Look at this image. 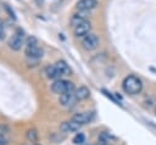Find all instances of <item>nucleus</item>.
<instances>
[{
  "instance_id": "f257e3e1",
  "label": "nucleus",
  "mask_w": 156,
  "mask_h": 145,
  "mask_svg": "<svg viewBox=\"0 0 156 145\" xmlns=\"http://www.w3.org/2000/svg\"><path fill=\"white\" fill-rule=\"evenodd\" d=\"M122 88L123 90L127 93V94H130V95H135V94H139L143 89V82L140 78H138L136 76H127L123 82H122Z\"/></svg>"
},
{
  "instance_id": "f03ea898",
  "label": "nucleus",
  "mask_w": 156,
  "mask_h": 145,
  "mask_svg": "<svg viewBox=\"0 0 156 145\" xmlns=\"http://www.w3.org/2000/svg\"><path fill=\"white\" fill-rule=\"evenodd\" d=\"M72 89H74L73 83H71L68 80H65V79H56L51 85V90L55 94H60V95L68 91V90H72Z\"/></svg>"
},
{
  "instance_id": "7ed1b4c3",
  "label": "nucleus",
  "mask_w": 156,
  "mask_h": 145,
  "mask_svg": "<svg viewBox=\"0 0 156 145\" xmlns=\"http://www.w3.org/2000/svg\"><path fill=\"white\" fill-rule=\"evenodd\" d=\"M23 41H24V33H23V30L17 29V30L13 33V35L11 37V39H10V41H9V45H10V48H11L12 50L18 51V50L22 48Z\"/></svg>"
},
{
  "instance_id": "20e7f679",
  "label": "nucleus",
  "mask_w": 156,
  "mask_h": 145,
  "mask_svg": "<svg viewBox=\"0 0 156 145\" xmlns=\"http://www.w3.org/2000/svg\"><path fill=\"white\" fill-rule=\"evenodd\" d=\"M82 45L85 50H94L98 48L99 45V38L95 35V34H87L83 40H82Z\"/></svg>"
},
{
  "instance_id": "39448f33",
  "label": "nucleus",
  "mask_w": 156,
  "mask_h": 145,
  "mask_svg": "<svg viewBox=\"0 0 156 145\" xmlns=\"http://www.w3.org/2000/svg\"><path fill=\"white\" fill-rule=\"evenodd\" d=\"M76 100L77 99H76V90L74 89L68 90V91H66V93L60 95V102L63 106H71Z\"/></svg>"
},
{
  "instance_id": "423d86ee",
  "label": "nucleus",
  "mask_w": 156,
  "mask_h": 145,
  "mask_svg": "<svg viewBox=\"0 0 156 145\" xmlns=\"http://www.w3.org/2000/svg\"><path fill=\"white\" fill-rule=\"evenodd\" d=\"M89 30H90V22L87 19L74 27L76 37H85L87 34H89Z\"/></svg>"
},
{
  "instance_id": "0eeeda50",
  "label": "nucleus",
  "mask_w": 156,
  "mask_h": 145,
  "mask_svg": "<svg viewBox=\"0 0 156 145\" xmlns=\"http://www.w3.org/2000/svg\"><path fill=\"white\" fill-rule=\"evenodd\" d=\"M26 55H27L28 57H30V58L39 60V58L43 57L44 51H43V49L38 48L37 45H32V46H27V49H26Z\"/></svg>"
},
{
  "instance_id": "6e6552de",
  "label": "nucleus",
  "mask_w": 156,
  "mask_h": 145,
  "mask_svg": "<svg viewBox=\"0 0 156 145\" xmlns=\"http://www.w3.org/2000/svg\"><path fill=\"white\" fill-rule=\"evenodd\" d=\"M93 117H94V112H80V113L74 115L72 119H74L76 122H78L82 126V124L89 123L93 119Z\"/></svg>"
},
{
  "instance_id": "1a4fd4ad",
  "label": "nucleus",
  "mask_w": 156,
  "mask_h": 145,
  "mask_svg": "<svg viewBox=\"0 0 156 145\" xmlns=\"http://www.w3.org/2000/svg\"><path fill=\"white\" fill-rule=\"evenodd\" d=\"M98 5L96 0H79L77 2V9L79 11H89Z\"/></svg>"
},
{
  "instance_id": "9d476101",
  "label": "nucleus",
  "mask_w": 156,
  "mask_h": 145,
  "mask_svg": "<svg viewBox=\"0 0 156 145\" xmlns=\"http://www.w3.org/2000/svg\"><path fill=\"white\" fill-rule=\"evenodd\" d=\"M79 128H80V124H79L78 122H76L74 119L63 122V123L61 124V130H62V132H66V133H68V132H76V130H78Z\"/></svg>"
},
{
  "instance_id": "9b49d317",
  "label": "nucleus",
  "mask_w": 156,
  "mask_h": 145,
  "mask_svg": "<svg viewBox=\"0 0 156 145\" xmlns=\"http://www.w3.org/2000/svg\"><path fill=\"white\" fill-rule=\"evenodd\" d=\"M45 73H46V76H48L49 78H51V79H60V77L62 76L55 65L48 66V67L45 68Z\"/></svg>"
},
{
  "instance_id": "f8f14e48",
  "label": "nucleus",
  "mask_w": 156,
  "mask_h": 145,
  "mask_svg": "<svg viewBox=\"0 0 156 145\" xmlns=\"http://www.w3.org/2000/svg\"><path fill=\"white\" fill-rule=\"evenodd\" d=\"M89 95H90V90L87 87H79L78 89H76V99H77V101L85 100L87 97H89Z\"/></svg>"
},
{
  "instance_id": "ddd939ff",
  "label": "nucleus",
  "mask_w": 156,
  "mask_h": 145,
  "mask_svg": "<svg viewBox=\"0 0 156 145\" xmlns=\"http://www.w3.org/2000/svg\"><path fill=\"white\" fill-rule=\"evenodd\" d=\"M55 66L57 67V69L60 71V73H61L62 76H69V74H71V68H69V66L67 65L66 61L60 60V61H57V62L55 63Z\"/></svg>"
},
{
  "instance_id": "4468645a",
  "label": "nucleus",
  "mask_w": 156,
  "mask_h": 145,
  "mask_svg": "<svg viewBox=\"0 0 156 145\" xmlns=\"http://www.w3.org/2000/svg\"><path fill=\"white\" fill-rule=\"evenodd\" d=\"M83 21H85V18H84L83 16H80V15H74V16L72 17V19H71V23H72V26H73V28H74L76 26H78V24L82 23Z\"/></svg>"
},
{
  "instance_id": "2eb2a0df",
  "label": "nucleus",
  "mask_w": 156,
  "mask_h": 145,
  "mask_svg": "<svg viewBox=\"0 0 156 145\" xmlns=\"http://www.w3.org/2000/svg\"><path fill=\"white\" fill-rule=\"evenodd\" d=\"M84 140H85V136H84L83 133H78V134H76V136L73 138V143H74L76 145H82V144H84Z\"/></svg>"
},
{
  "instance_id": "dca6fc26",
  "label": "nucleus",
  "mask_w": 156,
  "mask_h": 145,
  "mask_svg": "<svg viewBox=\"0 0 156 145\" xmlns=\"http://www.w3.org/2000/svg\"><path fill=\"white\" fill-rule=\"evenodd\" d=\"M37 136H38V134H37V132H35L34 129L27 132V138H28L30 141H35V140H37Z\"/></svg>"
},
{
  "instance_id": "f3484780",
  "label": "nucleus",
  "mask_w": 156,
  "mask_h": 145,
  "mask_svg": "<svg viewBox=\"0 0 156 145\" xmlns=\"http://www.w3.org/2000/svg\"><path fill=\"white\" fill-rule=\"evenodd\" d=\"M32 45H37V39L34 37H30L27 40V46H32Z\"/></svg>"
},
{
  "instance_id": "a211bd4d",
  "label": "nucleus",
  "mask_w": 156,
  "mask_h": 145,
  "mask_svg": "<svg viewBox=\"0 0 156 145\" xmlns=\"http://www.w3.org/2000/svg\"><path fill=\"white\" fill-rule=\"evenodd\" d=\"M4 37H5V30H4L2 23L0 22V39H4Z\"/></svg>"
},
{
  "instance_id": "6ab92c4d",
  "label": "nucleus",
  "mask_w": 156,
  "mask_h": 145,
  "mask_svg": "<svg viewBox=\"0 0 156 145\" xmlns=\"http://www.w3.org/2000/svg\"><path fill=\"white\" fill-rule=\"evenodd\" d=\"M5 144H6V139L4 135L0 134V145H5Z\"/></svg>"
},
{
  "instance_id": "aec40b11",
  "label": "nucleus",
  "mask_w": 156,
  "mask_h": 145,
  "mask_svg": "<svg viewBox=\"0 0 156 145\" xmlns=\"http://www.w3.org/2000/svg\"><path fill=\"white\" fill-rule=\"evenodd\" d=\"M40 1H41V0H38V2H40Z\"/></svg>"
},
{
  "instance_id": "412c9836",
  "label": "nucleus",
  "mask_w": 156,
  "mask_h": 145,
  "mask_svg": "<svg viewBox=\"0 0 156 145\" xmlns=\"http://www.w3.org/2000/svg\"><path fill=\"white\" fill-rule=\"evenodd\" d=\"M106 145H108V144H106Z\"/></svg>"
}]
</instances>
